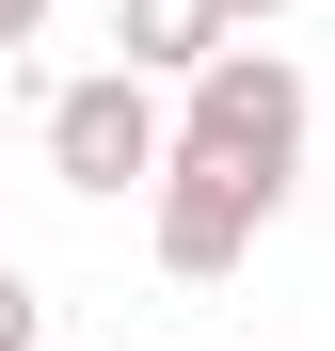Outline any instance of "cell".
<instances>
[{
    "label": "cell",
    "mask_w": 335,
    "mask_h": 351,
    "mask_svg": "<svg viewBox=\"0 0 335 351\" xmlns=\"http://www.w3.org/2000/svg\"><path fill=\"white\" fill-rule=\"evenodd\" d=\"M176 144L223 160V176H256V192H288V176H303V64H288V48H223V64L192 80V128Z\"/></svg>",
    "instance_id": "obj_1"
},
{
    "label": "cell",
    "mask_w": 335,
    "mask_h": 351,
    "mask_svg": "<svg viewBox=\"0 0 335 351\" xmlns=\"http://www.w3.org/2000/svg\"><path fill=\"white\" fill-rule=\"evenodd\" d=\"M48 176H64V192H160V176H176V128H160L144 64H112V80H64V96H48Z\"/></svg>",
    "instance_id": "obj_2"
},
{
    "label": "cell",
    "mask_w": 335,
    "mask_h": 351,
    "mask_svg": "<svg viewBox=\"0 0 335 351\" xmlns=\"http://www.w3.org/2000/svg\"><path fill=\"white\" fill-rule=\"evenodd\" d=\"M271 208H288V192H256V176H223V160L176 144V176H160V271H176V287H223Z\"/></svg>",
    "instance_id": "obj_3"
},
{
    "label": "cell",
    "mask_w": 335,
    "mask_h": 351,
    "mask_svg": "<svg viewBox=\"0 0 335 351\" xmlns=\"http://www.w3.org/2000/svg\"><path fill=\"white\" fill-rule=\"evenodd\" d=\"M112 48H128L144 80H208L223 48H240V16H223V0H112Z\"/></svg>",
    "instance_id": "obj_4"
},
{
    "label": "cell",
    "mask_w": 335,
    "mask_h": 351,
    "mask_svg": "<svg viewBox=\"0 0 335 351\" xmlns=\"http://www.w3.org/2000/svg\"><path fill=\"white\" fill-rule=\"evenodd\" d=\"M0 351H48V304H32V271L0 256Z\"/></svg>",
    "instance_id": "obj_5"
},
{
    "label": "cell",
    "mask_w": 335,
    "mask_h": 351,
    "mask_svg": "<svg viewBox=\"0 0 335 351\" xmlns=\"http://www.w3.org/2000/svg\"><path fill=\"white\" fill-rule=\"evenodd\" d=\"M32 32H48V0H0V64H16V48H32Z\"/></svg>",
    "instance_id": "obj_6"
},
{
    "label": "cell",
    "mask_w": 335,
    "mask_h": 351,
    "mask_svg": "<svg viewBox=\"0 0 335 351\" xmlns=\"http://www.w3.org/2000/svg\"><path fill=\"white\" fill-rule=\"evenodd\" d=\"M223 16H240V32H256V16H288V0H223Z\"/></svg>",
    "instance_id": "obj_7"
}]
</instances>
